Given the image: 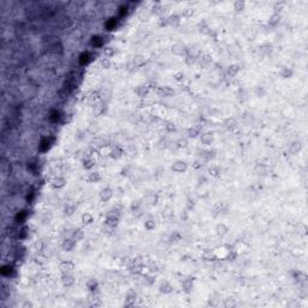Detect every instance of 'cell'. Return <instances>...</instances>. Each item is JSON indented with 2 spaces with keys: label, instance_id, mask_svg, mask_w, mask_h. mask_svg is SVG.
<instances>
[{
  "label": "cell",
  "instance_id": "cell-1",
  "mask_svg": "<svg viewBox=\"0 0 308 308\" xmlns=\"http://www.w3.org/2000/svg\"><path fill=\"white\" fill-rule=\"evenodd\" d=\"M118 220H119V214L117 212H109L107 215H106V225L109 227H114L116 225L118 224Z\"/></svg>",
  "mask_w": 308,
  "mask_h": 308
},
{
  "label": "cell",
  "instance_id": "cell-2",
  "mask_svg": "<svg viewBox=\"0 0 308 308\" xmlns=\"http://www.w3.org/2000/svg\"><path fill=\"white\" fill-rule=\"evenodd\" d=\"M156 94L161 98H168V97H172L175 94V90L168 85H161V87H158Z\"/></svg>",
  "mask_w": 308,
  "mask_h": 308
},
{
  "label": "cell",
  "instance_id": "cell-3",
  "mask_svg": "<svg viewBox=\"0 0 308 308\" xmlns=\"http://www.w3.org/2000/svg\"><path fill=\"white\" fill-rule=\"evenodd\" d=\"M128 267H129V271L131 273H140L142 271V268H143V264H142V261L140 259H134V260L130 261Z\"/></svg>",
  "mask_w": 308,
  "mask_h": 308
},
{
  "label": "cell",
  "instance_id": "cell-4",
  "mask_svg": "<svg viewBox=\"0 0 308 308\" xmlns=\"http://www.w3.org/2000/svg\"><path fill=\"white\" fill-rule=\"evenodd\" d=\"M230 246H222V247H218L215 251H214V255L217 259H226L227 254H229V251H230Z\"/></svg>",
  "mask_w": 308,
  "mask_h": 308
},
{
  "label": "cell",
  "instance_id": "cell-5",
  "mask_svg": "<svg viewBox=\"0 0 308 308\" xmlns=\"http://www.w3.org/2000/svg\"><path fill=\"white\" fill-rule=\"evenodd\" d=\"M59 270L63 273H69L72 270H75V264L70 260H64V261H61L59 264Z\"/></svg>",
  "mask_w": 308,
  "mask_h": 308
},
{
  "label": "cell",
  "instance_id": "cell-6",
  "mask_svg": "<svg viewBox=\"0 0 308 308\" xmlns=\"http://www.w3.org/2000/svg\"><path fill=\"white\" fill-rule=\"evenodd\" d=\"M75 246H76V241L73 238H66L61 243V248L65 252H72L73 248H75Z\"/></svg>",
  "mask_w": 308,
  "mask_h": 308
},
{
  "label": "cell",
  "instance_id": "cell-7",
  "mask_svg": "<svg viewBox=\"0 0 308 308\" xmlns=\"http://www.w3.org/2000/svg\"><path fill=\"white\" fill-rule=\"evenodd\" d=\"M188 168V165L185 161H182V160H177L173 163L172 165V171L177 172V173H181V172H184L185 170Z\"/></svg>",
  "mask_w": 308,
  "mask_h": 308
},
{
  "label": "cell",
  "instance_id": "cell-8",
  "mask_svg": "<svg viewBox=\"0 0 308 308\" xmlns=\"http://www.w3.org/2000/svg\"><path fill=\"white\" fill-rule=\"evenodd\" d=\"M113 196V192L111 188H109V187H106V188H104L101 192H100V199L102 200V201H109V200H111V197Z\"/></svg>",
  "mask_w": 308,
  "mask_h": 308
},
{
  "label": "cell",
  "instance_id": "cell-9",
  "mask_svg": "<svg viewBox=\"0 0 308 308\" xmlns=\"http://www.w3.org/2000/svg\"><path fill=\"white\" fill-rule=\"evenodd\" d=\"M65 184H66V181H65V178H63V177H56V178L51 182L52 188H54V189H61V188L65 187Z\"/></svg>",
  "mask_w": 308,
  "mask_h": 308
},
{
  "label": "cell",
  "instance_id": "cell-10",
  "mask_svg": "<svg viewBox=\"0 0 308 308\" xmlns=\"http://www.w3.org/2000/svg\"><path fill=\"white\" fill-rule=\"evenodd\" d=\"M61 283L65 286H71V285L75 284V278L70 273H63V276H61Z\"/></svg>",
  "mask_w": 308,
  "mask_h": 308
},
{
  "label": "cell",
  "instance_id": "cell-11",
  "mask_svg": "<svg viewBox=\"0 0 308 308\" xmlns=\"http://www.w3.org/2000/svg\"><path fill=\"white\" fill-rule=\"evenodd\" d=\"M172 52L177 56H183V54H187V47L183 45V43H176L173 47H172Z\"/></svg>",
  "mask_w": 308,
  "mask_h": 308
},
{
  "label": "cell",
  "instance_id": "cell-12",
  "mask_svg": "<svg viewBox=\"0 0 308 308\" xmlns=\"http://www.w3.org/2000/svg\"><path fill=\"white\" fill-rule=\"evenodd\" d=\"M149 87H148V84H141V85H139L137 88H136V94L140 97V98H144L148 93H149Z\"/></svg>",
  "mask_w": 308,
  "mask_h": 308
},
{
  "label": "cell",
  "instance_id": "cell-13",
  "mask_svg": "<svg viewBox=\"0 0 308 308\" xmlns=\"http://www.w3.org/2000/svg\"><path fill=\"white\" fill-rule=\"evenodd\" d=\"M224 126L227 129V130H229V131H234V130H236V129H237L238 124L234 118H227V119H225Z\"/></svg>",
  "mask_w": 308,
  "mask_h": 308
},
{
  "label": "cell",
  "instance_id": "cell-14",
  "mask_svg": "<svg viewBox=\"0 0 308 308\" xmlns=\"http://www.w3.org/2000/svg\"><path fill=\"white\" fill-rule=\"evenodd\" d=\"M168 23L171 26V27L177 28V27H180V24H181V18H180L178 14H171V16L168 18Z\"/></svg>",
  "mask_w": 308,
  "mask_h": 308
},
{
  "label": "cell",
  "instance_id": "cell-15",
  "mask_svg": "<svg viewBox=\"0 0 308 308\" xmlns=\"http://www.w3.org/2000/svg\"><path fill=\"white\" fill-rule=\"evenodd\" d=\"M135 300H136V293H135V290H129L126 293L125 306H132L135 303Z\"/></svg>",
  "mask_w": 308,
  "mask_h": 308
},
{
  "label": "cell",
  "instance_id": "cell-16",
  "mask_svg": "<svg viewBox=\"0 0 308 308\" xmlns=\"http://www.w3.org/2000/svg\"><path fill=\"white\" fill-rule=\"evenodd\" d=\"M193 286H194V282L192 278H187L182 282V289L185 293H190L193 290Z\"/></svg>",
  "mask_w": 308,
  "mask_h": 308
},
{
  "label": "cell",
  "instance_id": "cell-17",
  "mask_svg": "<svg viewBox=\"0 0 308 308\" xmlns=\"http://www.w3.org/2000/svg\"><path fill=\"white\" fill-rule=\"evenodd\" d=\"M105 110H106V106H105L104 102H97L94 105V107H93V112H94L95 116H101L102 113L105 112Z\"/></svg>",
  "mask_w": 308,
  "mask_h": 308
},
{
  "label": "cell",
  "instance_id": "cell-18",
  "mask_svg": "<svg viewBox=\"0 0 308 308\" xmlns=\"http://www.w3.org/2000/svg\"><path fill=\"white\" fill-rule=\"evenodd\" d=\"M172 290H173V288L168 282H163L160 284V286H159V291L163 293V294H170Z\"/></svg>",
  "mask_w": 308,
  "mask_h": 308
},
{
  "label": "cell",
  "instance_id": "cell-19",
  "mask_svg": "<svg viewBox=\"0 0 308 308\" xmlns=\"http://www.w3.org/2000/svg\"><path fill=\"white\" fill-rule=\"evenodd\" d=\"M213 142V135L211 132H205L201 135V143L205 146H210Z\"/></svg>",
  "mask_w": 308,
  "mask_h": 308
},
{
  "label": "cell",
  "instance_id": "cell-20",
  "mask_svg": "<svg viewBox=\"0 0 308 308\" xmlns=\"http://www.w3.org/2000/svg\"><path fill=\"white\" fill-rule=\"evenodd\" d=\"M123 154H124V152H123V149L120 148V147H114L113 148L112 151L110 152V156L112 158V159H119V158H122L123 156Z\"/></svg>",
  "mask_w": 308,
  "mask_h": 308
},
{
  "label": "cell",
  "instance_id": "cell-21",
  "mask_svg": "<svg viewBox=\"0 0 308 308\" xmlns=\"http://www.w3.org/2000/svg\"><path fill=\"white\" fill-rule=\"evenodd\" d=\"M215 231H217V235L219 237H224L225 235L227 234V226L225 224H218L217 227H215Z\"/></svg>",
  "mask_w": 308,
  "mask_h": 308
},
{
  "label": "cell",
  "instance_id": "cell-22",
  "mask_svg": "<svg viewBox=\"0 0 308 308\" xmlns=\"http://www.w3.org/2000/svg\"><path fill=\"white\" fill-rule=\"evenodd\" d=\"M200 155L202 156V159H203L205 161H210L212 159H214L215 152H214V151H202Z\"/></svg>",
  "mask_w": 308,
  "mask_h": 308
},
{
  "label": "cell",
  "instance_id": "cell-23",
  "mask_svg": "<svg viewBox=\"0 0 308 308\" xmlns=\"http://www.w3.org/2000/svg\"><path fill=\"white\" fill-rule=\"evenodd\" d=\"M187 57H189V58H193V59L200 58V51H199V49H197L196 47L187 48Z\"/></svg>",
  "mask_w": 308,
  "mask_h": 308
},
{
  "label": "cell",
  "instance_id": "cell-24",
  "mask_svg": "<svg viewBox=\"0 0 308 308\" xmlns=\"http://www.w3.org/2000/svg\"><path fill=\"white\" fill-rule=\"evenodd\" d=\"M82 166H83L85 170H92L95 165V160L93 158H85L83 161H82Z\"/></svg>",
  "mask_w": 308,
  "mask_h": 308
},
{
  "label": "cell",
  "instance_id": "cell-25",
  "mask_svg": "<svg viewBox=\"0 0 308 308\" xmlns=\"http://www.w3.org/2000/svg\"><path fill=\"white\" fill-rule=\"evenodd\" d=\"M188 135H189L190 139H195V137H197L199 135H201V130H200V128H197V126H193V128H190V129L188 130Z\"/></svg>",
  "mask_w": 308,
  "mask_h": 308
},
{
  "label": "cell",
  "instance_id": "cell-26",
  "mask_svg": "<svg viewBox=\"0 0 308 308\" xmlns=\"http://www.w3.org/2000/svg\"><path fill=\"white\" fill-rule=\"evenodd\" d=\"M208 173L213 177H218L220 173H222V170L218 165H212L210 168H208Z\"/></svg>",
  "mask_w": 308,
  "mask_h": 308
},
{
  "label": "cell",
  "instance_id": "cell-27",
  "mask_svg": "<svg viewBox=\"0 0 308 308\" xmlns=\"http://www.w3.org/2000/svg\"><path fill=\"white\" fill-rule=\"evenodd\" d=\"M84 237V232L82 231V229H76V230H73V232H72V238L75 239V241H81V239H83Z\"/></svg>",
  "mask_w": 308,
  "mask_h": 308
},
{
  "label": "cell",
  "instance_id": "cell-28",
  "mask_svg": "<svg viewBox=\"0 0 308 308\" xmlns=\"http://www.w3.org/2000/svg\"><path fill=\"white\" fill-rule=\"evenodd\" d=\"M134 64L137 66V68H141V66H143L144 64H146V59H144V57L141 56V54H137V56H135L134 58Z\"/></svg>",
  "mask_w": 308,
  "mask_h": 308
},
{
  "label": "cell",
  "instance_id": "cell-29",
  "mask_svg": "<svg viewBox=\"0 0 308 308\" xmlns=\"http://www.w3.org/2000/svg\"><path fill=\"white\" fill-rule=\"evenodd\" d=\"M197 28H199V31H200V33H202V34H210L211 33L210 28H208V26H207V23H206L205 21L200 22V23H199V26H197Z\"/></svg>",
  "mask_w": 308,
  "mask_h": 308
},
{
  "label": "cell",
  "instance_id": "cell-30",
  "mask_svg": "<svg viewBox=\"0 0 308 308\" xmlns=\"http://www.w3.org/2000/svg\"><path fill=\"white\" fill-rule=\"evenodd\" d=\"M100 180H101V177H100V173H99V172H90L89 176H88V178H87L88 182H92V183H97V182H99Z\"/></svg>",
  "mask_w": 308,
  "mask_h": 308
},
{
  "label": "cell",
  "instance_id": "cell-31",
  "mask_svg": "<svg viewBox=\"0 0 308 308\" xmlns=\"http://www.w3.org/2000/svg\"><path fill=\"white\" fill-rule=\"evenodd\" d=\"M238 71H239V66H238V65H236V64L230 65V66L227 68V75L231 76V77H235V76L238 73Z\"/></svg>",
  "mask_w": 308,
  "mask_h": 308
},
{
  "label": "cell",
  "instance_id": "cell-32",
  "mask_svg": "<svg viewBox=\"0 0 308 308\" xmlns=\"http://www.w3.org/2000/svg\"><path fill=\"white\" fill-rule=\"evenodd\" d=\"M49 52L53 53V54H58V53H61L63 52V47L60 43H54L52 46H49Z\"/></svg>",
  "mask_w": 308,
  "mask_h": 308
},
{
  "label": "cell",
  "instance_id": "cell-33",
  "mask_svg": "<svg viewBox=\"0 0 308 308\" xmlns=\"http://www.w3.org/2000/svg\"><path fill=\"white\" fill-rule=\"evenodd\" d=\"M93 220H94V218H93V215H92L90 213H83V214H82V223H83L84 225L92 224Z\"/></svg>",
  "mask_w": 308,
  "mask_h": 308
},
{
  "label": "cell",
  "instance_id": "cell-34",
  "mask_svg": "<svg viewBox=\"0 0 308 308\" xmlns=\"http://www.w3.org/2000/svg\"><path fill=\"white\" fill-rule=\"evenodd\" d=\"M279 21H280V14H278V12H274V14L270 17L268 23H270L271 26H276V24H278V23H279Z\"/></svg>",
  "mask_w": 308,
  "mask_h": 308
},
{
  "label": "cell",
  "instance_id": "cell-35",
  "mask_svg": "<svg viewBox=\"0 0 308 308\" xmlns=\"http://www.w3.org/2000/svg\"><path fill=\"white\" fill-rule=\"evenodd\" d=\"M76 212V206L75 205H71V203H68L64 208V213L65 215H72L73 213Z\"/></svg>",
  "mask_w": 308,
  "mask_h": 308
},
{
  "label": "cell",
  "instance_id": "cell-36",
  "mask_svg": "<svg viewBox=\"0 0 308 308\" xmlns=\"http://www.w3.org/2000/svg\"><path fill=\"white\" fill-rule=\"evenodd\" d=\"M202 258L206 261H212L213 259H217L215 255H214V252H211V251H205V252L202 253Z\"/></svg>",
  "mask_w": 308,
  "mask_h": 308
},
{
  "label": "cell",
  "instance_id": "cell-37",
  "mask_svg": "<svg viewBox=\"0 0 308 308\" xmlns=\"http://www.w3.org/2000/svg\"><path fill=\"white\" fill-rule=\"evenodd\" d=\"M87 286H88V289H89L90 291H94V290H97V288H98V282L95 279H89L87 282Z\"/></svg>",
  "mask_w": 308,
  "mask_h": 308
},
{
  "label": "cell",
  "instance_id": "cell-38",
  "mask_svg": "<svg viewBox=\"0 0 308 308\" xmlns=\"http://www.w3.org/2000/svg\"><path fill=\"white\" fill-rule=\"evenodd\" d=\"M244 6H246L244 1H241V0L235 1V4H234V9H235L236 11H243V10H244Z\"/></svg>",
  "mask_w": 308,
  "mask_h": 308
},
{
  "label": "cell",
  "instance_id": "cell-39",
  "mask_svg": "<svg viewBox=\"0 0 308 308\" xmlns=\"http://www.w3.org/2000/svg\"><path fill=\"white\" fill-rule=\"evenodd\" d=\"M290 151H291V153H298L300 151H301V143L300 142H294L293 144H291V147H290Z\"/></svg>",
  "mask_w": 308,
  "mask_h": 308
},
{
  "label": "cell",
  "instance_id": "cell-40",
  "mask_svg": "<svg viewBox=\"0 0 308 308\" xmlns=\"http://www.w3.org/2000/svg\"><path fill=\"white\" fill-rule=\"evenodd\" d=\"M182 239V236L180 232H173L171 236H170V241L171 242H180Z\"/></svg>",
  "mask_w": 308,
  "mask_h": 308
},
{
  "label": "cell",
  "instance_id": "cell-41",
  "mask_svg": "<svg viewBox=\"0 0 308 308\" xmlns=\"http://www.w3.org/2000/svg\"><path fill=\"white\" fill-rule=\"evenodd\" d=\"M293 76V71L290 70V69H284V70L282 71V77H284V78H290Z\"/></svg>",
  "mask_w": 308,
  "mask_h": 308
},
{
  "label": "cell",
  "instance_id": "cell-42",
  "mask_svg": "<svg viewBox=\"0 0 308 308\" xmlns=\"http://www.w3.org/2000/svg\"><path fill=\"white\" fill-rule=\"evenodd\" d=\"M147 268H148L149 273H155V272H158V265H156L155 263H151Z\"/></svg>",
  "mask_w": 308,
  "mask_h": 308
},
{
  "label": "cell",
  "instance_id": "cell-43",
  "mask_svg": "<svg viewBox=\"0 0 308 308\" xmlns=\"http://www.w3.org/2000/svg\"><path fill=\"white\" fill-rule=\"evenodd\" d=\"M70 26H71L70 18H68V17L63 18V23H60V27H61V28H68V27H70Z\"/></svg>",
  "mask_w": 308,
  "mask_h": 308
},
{
  "label": "cell",
  "instance_id": "cell-44",
  "mask_svg": "<svg viewBox=\"0 0 308 308\" xmlns=\"http://www.w3.org/2000/svg\"><path fill=\"white\" fill-rule=\"evenodd\" d=\"M144 227H146L147 230H153L154 227H155L154 220H147V222H144Z\"/></svg>",
  "mask_w": 308,
  "mask_h": 308
},
{
  "label": "cell",
  "instance_id": "cell-45",
  "mask_svg": "<svg viewBox=\"0 0 308 308\" xmlns=\"http://www.w3.org/2000/svg\"><path fill=\"white\" fill-rule=\"evenodd\" d=\"M101 64H102V68L109 69V68L111 66V60H110L109 58H104V59H102V61H101Z\"/></svg>",
  "mask_w": 308,
  "mask_h": 308
},
{
  "label": "cell",
  "instance_id": "cell-46",
  "mask_svg": "<svg viewBox=\"0 0 308 308\" xmlns=\"http://www.w3.org/2000/svg\"><path fill=\"white\" fill-rule=\"evenodd\" d=\"M105 27H106V29H109V30H112V29L116 27V21H114V18H112L110 22H107V23L105 24Z\"/></svg>",
  "mask_w": 308,
  "mask_h": 308
},
{
  "label": "cell",
  "instance_id": "cell-47",
  "mask_svg": "<svg viewBox=\"0 0 308 308\" xmlns=\"http://www.w3.org/2000/svg\"><path fill=\"white\" fill-rule=\"evenodd\" d=\"M177 146H178L180 148H185V147L188 146V141L185 140V139H181V140L177 141Z\"/></svg>",
  "mask_w": 308,
  "mask_h": 308
},
{
  "label": "cell",
  "instance_id": "cell-48",
  "mask_svg": "<svg viewBox=\"0 0 308 308\" xmlns=\"http://www.w3.org/2000/svg\"><path fill=\"white\" fill-rule=\"evenodd\" d=\"M93 45H95V46H101L102 45V39L100 38V36H93Z\"/></svg>",
  "mask_w": 308,
  "mask_h": 308
},
{
  "label": "cell",
  "instance_id": "cell-49",
  "mask_svg": "<svg viewBox=\"0 0 308 308\" xmlns=\"http://www.w3.org/2000/svg\"><path fill=\"white\" fill-rule=\"evenodd\" d=\"M165 128H166V130H168V132H172V131L176 130V126H175V124H173L172 122H168L166 125H165Z\"/></svg>",
  "mask_w": 308,
  "mask_h": 308
},
{
  "label": "cell",
  "instance_id": "cell-50",
  "mask_svg": "<svg viewBox=\"0 0 308 308\" xmlns=\"http://www.w3.org/2000/svg\"><path fill=\"white\" fill-rule=\"evenodd\" d=\"M24 217H26V213H24V211H22V212H19L17 215H16V222L17 223H19V222H22L23 219H24Z\"/></svg>",
  "mask_w": 308,
  "mask_h": 308
},
{
  "label": "cell",
  "instance_id": "cell-51",
  "mask_svg": "<svg viewBox=\"0 0 308 308\" xmlns=\"http://www.w3.org/2000/svg\"><path fill=\"white\" fill-rule=\"evenodd\" d=\"M203 166V164H202V160H200V159H196L195 161H194V164H193V168H201Z\"/></svg>",
  "mask_w": 308,
  "mask_h": 308
},
{
  "label": "cell",
  "instance_id": "cell-52",
  "mask_svg": "<svg viewBox=\"0 0 308 308\" xmlns=\"http://www.w3.org/2000/svg\"><path fill=\"white\" fill-rule=\"evenodd\" d=\"M260 52L264 54V52H266V53H271V46H268V45H265V46H263L261 48H260Z\"/></svg>",
  "mask_w": 308,
  "mask_h": 308
},
{
  "label": "cell",
  "instance_id": "cell-53",
  "mask_svg": "<svg viewBox=\"0 0 308 308\" xmlns=\"http://www.w3.org/2000/svg\"><path fill=\"white\" fill-rule=\"evenodd\" d=\"M113 53H114V51L112 49V47H109V48H106V49H105V54H106V58L111 57Z\"/></svg>",
  "mask_w": 308,
  "mask_h": 308
},
{
  "label": "cell",
  "instance_id": "cell-54",
  "mask_svg": "<svg viewBox=\"0 0 308 308\" xmlns=\"http://www.w3.org/2000/svg\"><path fill=\"white\" fill-rule=\"evenodd\" d=\"M211 63V58L208 56H203L201 57V64H208Z\"/></svg>",
  "mask_w": 308,
  "mask_h": 308
},
{
  "label": "cell",
  "instance_id": "cell-55",
  "mask_svg": "<svg viewBox=\"0 0 308 308\" xmlns=\"http://www.w3.org/2000/svg\"><path fill=\"white\" fill-rule=\"evenodd\" d=\"M35 248H36L38 251H43V242H42V241H38V242L35 243Z\"/></svg>",
  "mask_w": 308,
  "mask_h": 308
},
{
  "label": "cell",
  "instance_id": "cell-56",
  "mask_svg": "<svg viewBox=\"0 0 308 308\" xmlns=\"http://www.w3.org/2000/svg\"><path fill=\"white\" fill-rule=\"evenodd\" d=\"M175 78H176L177 81H183V80H184V73H183V72H177V73L175 75Z\"/></svg>",
  "mask_w": 308,
  "mask_h": 308
},
{
  "label": "cell",
  "instance_id": "cell-57",
  "mask_svg": "<svg viewBox=\"0 0 308 308\" xmlns=\"http://www.w3.org/2000/svg\"><path fill=\"white\" fill-rule=\"evenodd\" d=\"M81 61L82 63H85V61H88V58H89V53H83L82 56H81Z\"/></svg>",
  "mask_w": 308,
  "mask_h": 308
},
{
  "label": "cell",
  "instance_id": "cell-58",
  "mask_svg": "<svg viewBox=\"0 0 308 308\" xmlns=\"http://www.w3.org/2000/svg\"><path fill=\"white\" fill-rule=\"evenodd\" d=\"M193 14H194V11H193V10H190V9H187V10L184 11V14H184L185 17H190V16H192Z\"/></svg>",
  "mask_w": 308,
  "mask_h": 308
},
{
  "label": "cell",
  "instance_id": "cell-59",
  "mask_svg": "<svg viewBox=\"0 0 308 308\" xmlns=\"http://www.w3.org/2000/svg\"><path fill=\"white\" fill-rule=\"evenodd\" d=\"M26 236H27V229L24 227V229H22V230H21V232H19V237L24 238Z\"/></svg>",
  "mask_w": 308,
  "mask_h": 308
}]
</instances>
